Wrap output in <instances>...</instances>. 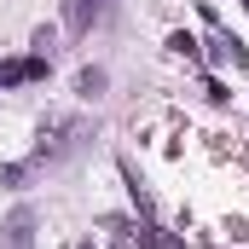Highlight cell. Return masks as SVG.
<instances>
[{"label": "cell", "mask_w": 249, "mask_h": 249, "mask_svg": "<svg viewBox=\"0 0 249 249\" xmlns=\"http://www.w3.org/2000/svg\"><path fill=\"white\" fill-rule=\"evenodd\" d=\"M58 53V29H35V58H53Z\"/></svg>", "instance_id": "cell-9"}, {"label": "cell", "mask_w": 249, "mask_h": 249, "mask_svg": "<svg viewBox=\"0 0 249 249\" xmlns=\"http://www.w3.org/2000/svg\"><path fill=\"white\" fill-rule=\"evenodd\" d=\"M53 58H0V87H29V81H47Z\"/></svg>", "instance_id": "cell-4"}, {"label": "cell", "mask_w": 249, "mask_h": 249, "mask_svg": "<svg viewBox=\"0 0 249 249\" xmlns=\"http://www.w3.org/2000/svg\"><path fill=\"white\" fill-rule=\"evenodd\" d=\"M0 249H35V209H12V214H6Z\"/></svg>", "instance_id": "cell-5"}, {"label": "cell", "mask_w": 249, "mask_h": 249, "mask_svg": "<svg viewBox=\"0 0 249 249\" xmlns=\"http://www.w3.org/2000/svg\"><path fill=\"white\" fill-rule=\"evenodd\" d=\"M168 53H174V58H186V64H197V35L174 29V35H168Z\"/></svg>", "instance_id": "cell-7"}, {"label": "cell", "mask_w": 249, "mask_h": 249, "mask_svg": "<svg viewBox=\"0 0 249 249\" xmlns=\"http://www.w3.org/2000/svg\"><path fill=\"white\" fill-rule=\"evenodd\" d=\"M75 249H93V244H75Z\"/></svg>", "instance_id": "cell-10"}, {"label": "cell", "mask_w": 249, "mask_h": 249, "mask_svg": "<svg viewBox=\"0 0 249 249\" xmlns=\"http://www.w3.org/2000/svg\"><path fill=\"white\" fill-rule=\"evenodd\" d=\"M81 139H87V122H81V116H47L41 133H35V151H29L23 162H6V168H0V186H23V180H35L41 168L64 162Z\"/></svg>", "instance_id": "cell-1"}, {"label": "cell", "mask_w": 249, "mask_h": 249, "mask_svg": "<svg viewBox=\"0 0 249 249\" xmlns=\"http://www.w3.org/2000/svg\"><path fill=\"white\" fill-rule=\"evenodd\" d=\"M110 249H180V238H162L151 220H133V214H105L99 220Z\"/></svg>", "instance_id": "cell-2"}, {"label": "cell", "mask_w": 249, "mask_h": 249, "mask_svg": "<svg viewBox=\"0 0 249 249\" xmlns=\"http://www.w3.org/2000/svg\"><path fill=\"white\" fill-rule=\"evenodd\" d=\"M75 93H81V99H99V93H105V70H81V75H75Z\"/></svg>", "instance_id": "cell-8"}, {"label": "cell", "mask_w": 249, "mask_h": 249, "mask_svg": "<svg viewBox=\"0 0 249 249\" xmlns=\"http://www.w3.org/2000/svg\"><path fill=\"white\" fill-rule=\"evenodd\" d=\"M99 18H105V0H64V29L70 35H87Z\"/></svg>", "instance_id": "cell-6"}, {"label": "cell", "mask_w": 249, "mask_h": 249, "mask_svg": "<svg viewBox=\"0 0 249 249\" xmlns=\"http://www.w3.org/2000/svg\"><path fill=\"white\" fill-rule=\"evenodd\" d=\"M203 23H209V64H232V70H244V64H249L244 41H238L232 29H220V23H214V12H203Z\"/></svg>", "instance_id": "cell-3"}]
</instances>
